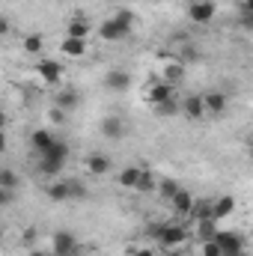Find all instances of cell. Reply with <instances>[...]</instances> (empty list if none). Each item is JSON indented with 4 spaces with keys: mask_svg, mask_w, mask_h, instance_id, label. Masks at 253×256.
Segmentation results:
<instances>
[{
    "mask_svg": "<svg viewBox=\"0 0 253 256\" xmlns=\"http://www.w3.org/2000/svg\"><path fill=\"white\" fill-rule=\"evenodd\" d=\"M149 236H152L161 248H182L190 238V232L182 224H161V220H155V224L149 226Z\"/></svg>",
    "mask_w": 253,
    "mask_h": 256,
    "instance_id": "1",
    "label": "cell"
},
{
    "mask_svg": "<svg viewBox=\"0 0 253 256\" xmlns=\"http://www.w3.org/2000/svg\"><path fill=\"white\" fill-rule=\"evenodd\" d=\"M173 90H176V86H170L167 80H161V78H152V80L143 86V102H146V104H152V110H155L158 104H164V102L176 98V96H173Z\"/></svg>",
    "mask_w": 253,
    "mask_h": 256,
    "instance_id": "2",
    "label": "cell"
},
{
    "mask_svg": "<svg viewBox=\"0 0 253 256\" xmlns=\"http://www.w3.org/2000/svg\"><path fill=\"white\" fill-rule=\"evenodd\" d=\"M96 36H98L102 42H126L128 36H131V27L120 24V21L110 15V18H104V21L96 27Z\"/></svg>",
    "mask_w": 253,
    "mask_h": 256,
    "instance_id": "3",
    "label": "cell"
},
{
    "mask_svg": "<svg viewBox=\"0 0 253 256\" xmlns=\"http://www.w3.org/2000/svg\"><path fill=\"white\" fill-rule=\"evenodd\" d=\"M188 18L190 24H200V27H206V24H212L214 21V12H218V6H214V0H188Z\"/></svg>",
    "mask_w": 253,
    "mask_h": 256,
    "instance_id": "4",
    "label": "cell"
},
{
    "mask_svg": "<svg viewBox=\"0 0 253 256\" xmlns=\"http://www.w3.org/2000/svg\"><path fill=\"white\" fill-rule=\"evenodd\" d=\"M57 140H60V137L54 134V128H51V126H48V128H33V131H30V137H27L30 149H33L39 158H42V155H45V152L57 143Z\"/></svg>",
    "mask_w": 253,
    "mask_h": 256,
    "instance_id": "5",
    "label": "cell"
},
{
    "mask_svg": "<svg viewBox=\"0 0 253 256\" xmlns=\"http://www.w3.org/2000/svg\"><path fill=\"white\" fill-rule=\"evenodd\" d=\"M98 131H102V137H108V140H122L128 134V122L120 114H108V116H102Z\"/></svg>",
    "mask_w": 253,
    "mask_h": 256,
    "instance_id": "6",
    "label": "cell"
},
{
    "mask_svg": "<svg viewBox=\"0 0 253 256\" xmlns=\"http://www.w3.org/2000/svg\"><path fill=\"white\" fill-rule=\"evenodd\" d=\"M36 74H39V80L48 84V86H60V84H63V66L57 63V60L42 57V60L36 63Z\"/></svg>",
    "mask_w": 253,
    "mask_h": 256,
    "instance_id": "7",
    "label": "cell"
},
{
    "mask_svg": "<svg viewBox=\"0 0 253 256\" xmlns=\"http://www.w3.org/2000/svg\"><path fill=\"white\" fill-rule=\"evenodd\" d=\"M51 254L54 256H78V238L74 232L68 230H60L51 236Z\"/></svg>",
    "mask_w": 253,
    "mask_h": 256,
    "instance_id": "8",
    "label": "cell"
},
{
    "mask_svg": "<svg viewBox=\"0 0 253 256\" xmlns=\"http://www.w3.org/2000/svg\"><path fill=\"white\" fill-rule=\"evenodd\" d=\"M214 242L224 248V254H244V248H248V238L236 230H218Z\"/></svg>",
    "mask_w": 253,
    "mask_h": 256,
    "instance_id": "9",
    "label": "cell"
},
{
    "mask_svg": "<svg viewBox=\"0 0 253 256\" xmlns=\"http://www.w3.org/2000/svg\"><path fill=\"white\" fill-rule=\"evenodd\" d=\"M185 74H188V66L182 63V60H173V57H167L164 66H161V80H167L170 86H179L182 80H185Z\"/></svg>",
    "mask_w": 253,
    "mask_h": 256,
    "instance_id": "10",
    "label": "cell"
},
{
    "mask_svg": "<svg viewBox=\"0 0 253 256\" xmlns=\"http://www.w3.org/2000/svg\"><path fill=\"white\" fill-rule=\"evenodd\" d=\"M102 84H104V90H110V92H126L128 86H131V74H128L126 68H110V72H104Z\"/></svg>",
    "mask_w": 253,
    "mask_h": 256,
    "instance_id": "11",
    "label": "cell"
},
{
    "mask_svg": "<svg viewBox=\"0 0 253 256\" xmlns=\"http://www.w3.org/2000/svg\"><path fill=\"white\" fill-rule=\"evenodd\" d=\"M80 102H84V96H80L78 86H60L51 104H57V108H63V110H74V108H80Z\"/></svg>",
    "mask_w": 253,
    "mask_h": 256,
    "instance_id": "12",
    "label": "cell"
},
{
    "mask_svg": "<svg viewBox=\"0 0 253 256\" xmlns=\"http://www.w3.org/2000/svg\"><path fill=\"white\" fill-rule=\"evenodd\" d=\"M84 167H86V173L90 176H96V179H102V176H108L110 173V158L108 155H102V152H92V155H86V161H84Z\"/></svg>",
    "mask_w": 253,
    "mask_h": 256,
    "instance_id": "13",
    "label": "cell"
},
{
    "mask_svg": "<svg viewBox=\"0 0 253 256\" xmlns=\"http://www.w3.org/2000/svg\"><path fill=\"white\" fill-rule=\"evenodd\" d=\"M202 102H206V114L220 116L226 110V104H230V96L220 92V90H212V92H202Z\"/></svg>",
    "mask_w": 253,
    "mask_h": 256,
    "instance_id": "14",
    "label": "cell"
},
{
    "mask_svg": "<svg viewBox=\"0 0 253 256\" xmlns=\"http://www.w3.org/2000/svg\"><path fill=\"white\" fill-rule=\"evenodd\" d=\"M232 214H236V196H232V194L214 196V212H212V218L220 224V220H226V218H232Z\"/></svg>",
    "mask_w": 253,
    "mask_h": 256,
    "instance_id": "15",
    "label": "cell"
},
{
    "mask_svg": "<svg viewBox=\"0 0 253 256\" xmlns=\"http://www.w3.org/2000/svg\"><path fill=\"white\" fill-rule=\"evenodd\" d=\"M140 176H143V167L128 164V167H122V170L116 173V185H120V188H126V191H134V188H137V182H140Z\"/></svg>",
    "mask_w": 253,
    "mask_h": 256,
    "instance_id": "16",
    "label": "cell"
},
{
    "mask_svg": "<svg viewBox=\"0 0 253 256\" xmlns=\"http://www.w3.org/2000/svg\"><path fill=\"white\" fill-rule=\"evenodd\" d=\"M212 212H214V196H196V202H194V208H190L188 220L190 224L206 220V218H212Z\"/></svg>",
    "mask_w": 253,
    "mask_h": 256,
    "instance_id": "17",
    "label": "cell"
},
{
    "mask_svg": "<svg viewBox=\"0 0 253 256\" xmlns=\"http://www.w3.org/2000/svg\"><path fill=\"white\" fill-rule=\"evenodd\" d=\"M60 51H63L66 57H72V60H80V57H86L90 45H86V39H72V36H66L63 42H60Z\"/></svg>",
    "mask_w": 253,
    "mask_h": 256,
    "instance_id": "18",
    "label": "cell"
},
{
    "mask_svg": "<svg viewBox=\"0 0 253 256\" xmlns=\"http://www.w3.org/2000/svg\"><path fill=\"white\" fill-rule=\"evenodd\" d=\"M194 202H196V196L188 191V188H182V191L176 194L173 200H170V206H173V212L179 214V218H188L190 208H194Z\"/></svg>",
    "mask_w": 253,
    "mask_h": 256,
    "instance_id": "19",
    "label": "cell"
},
{
    "mask_svg": "<svg viewBox=\"0 0 253 256\" xmlns=\"http://www.w3.org/2000/svg\"><path fill=\"white\" fill-rule=\"evenodd\" d=\"M45 196H48L51 202H66V200H72V196H68V182H66V179H51V182L45 185Z\"/></svg>",
    "mask_w": 253,
    "mask_h": 256,
    "instance_id": "20",
    "label": "cell"
},
{
    "mask_svg": "<svg viewBox=\"0 0 253 256\" xmlns=\"http://www.w3.org/2000/svg\"><path fill=\"white\" fill-rule=\"evenodd\" d=\"M182 114H185L188 120H202V116H206V102H202V96H188V98L182 102Z\"/></svg>",
    "mask_w": 253,
    "mask_h": 256,
    "instance_id": "21",
    "label": "cell"
},
{
    "mask_svg": "<svg viewBox=\"0 0 253 256\" xmlns=\"http://www.w3.org/2000/svg\"><path fill=\"white\" fill-rule=\"evenodd\" d=\"M90 33H92V24L86 18H72L66 24V36H72V39H90Z\"/></svg>",
    "mask_w": 253,
    "mask_h": 256,
    "instance_id": "22",
    "label": "cell"
},
{
    "mask_svg": "<svg viewBox=\"0 0 253 256\" xmlns=\"http://www.w3.org/2000/svg\"><path fill=\"white\" fill-rule=\"evenodd\" d=\"M194 226H196V238H200V244H206V242H214V236H218V230H220L214 218H206V220H196Z\"/></svg>",
    "mask_w": 253,
    "mask_h": 256,
    "instance_id": "23",
    "label": "cell"
},
{
    "mask_svg": "<svg viewBox=\"0 0 253 256\" xmlns=\"http://www.w3.org/2000/svg\"><path fill=\"white\" fill-rule=\"evenodd\" d=\"M66 170V161H57V158H39V173L48 176V179H57Z\"/></svg>",
    "mask_w": 253,
    "mask_h": 256,
    "instance_id": "24",
    "label": "cell"
},
{
    "mask_svg": "<svg viewBox=\"0 0 253 256\" xmlns=\"http://www.w3.org/2000/svg\"><path fill=\"white\" fill-rule=\"evenodd\" d=\"M21 48H24V54L39 57V54H42V48H45V39H42L39 33H27V36L21 39Z\"/></svg>",
    "mask_w": 253,
    "mask_h": 256,
    "instance_id": "25",
    "label": "cell"
},
{
    "mask_svg": "<svg viewBox=\"0 0 253 256\" xmlns=\"http://www.w3.org/2000/svg\"><path fill=\"white\" fill-rule=\"evenodd\" d=\"M68 182V196L74 200V202H84L90 191H86V185H84V179H78V176H72V179H66Z\"/></svg>",
    "mask_w": 253,
    "mask_h": 256,
    "instance_id": "26",
    "label": "cell"
},
{
    "mask_svg": "<svg viewBox=\"0 0 253 256\" xmlns=\"http://www.w3.org/2000/svg\"><path fill=\"white\" fill-rule=\"evenodd\" d=\"M179 191H182V185H179L173 176H167V179H161V182H158V194H161L167 202H170V200H173V196H176Z\"/></svg>",
    "mask_w": 253,
    "mask_h": 256,
    "instance_id": "27",
    "label": "cell"
},
{
    "mask_svg": "<svg viewBox=\"0 0 253 256\" xmlns=\"http://www.w3.org/2000/svg\"><path fill=\"white\" fill-rule=\"evenodd\" d=\"M134 191H137V194H152V191H158V182H155V173L143 167V176H140V182H137V188H134Z\"/></svg>",
    "mask_w": 253,
    "mask_h": 256,
    "instance_id": "28",
    "label": "cell"
},
{
    "mask_svg": "<svg viewBox=\"0 0 253 256\" xmlns=\"http://www.w3.org/2000/svg\"><path fill=\"white\" fill-rule=\"evenodd\" d=\"M0 188H6V191H15L18 188V173L12 167H3L0 170Z\"/></svg>",
    "mask_w": 253,
    "mask_h": 256,
    "instance_id": "29",
    "label": "cell"
},
{
    "mask_svg": "<svg viewBox=\"0 0 253 256\" xmlns=\"http://www.w3.org/2000/svg\"><path fill=\"white\" fill-rule=\"evenodd\" d=\"M179 110H182V104H179L176 98H170V102H164V104L155 108V114H161V116H173V114H179Z\"/></svg>",
    "mask_w": 253,
    "mask_h": 256,
    "instance_id": "30",
    "label": "cell"
},
{
    "mask_svg": "<svg viewBox=\"0 0 253 256\" xmlns=\"http://www.w3.org/2000/svg\"><path fill=\"white\" fill-rule=\"evenodd\" d=\"M63 122H66V110L57 108V104H51L48 108V126H63Z\"/></svg>",
    "mask_w": 253,
    "mask_h": 256,
    "instance_id": "31",
    "label": "cell"
},
{
    "mask_svg": "<svg viewBox=\"0 0 253 256\" xmlns=\"http://www.w3.org/2000/svg\"><path fill=\"white\" fill-rule=\"evenodd\" d=\"M114 18H116L120 24H126V27L134 30V12H131V9H116V12H114Z\"/></svg>",
    "mask_w": 253,
    "mask_h": 256,
    "instance_id": "32",
    "label": "cell"
},
{
    "mask_svg": "<svg viewBox=\"0 0 253 256\" xmlns=\"http://www.w3.org/2000/svg\"><path fill=\"white\" fill-rule=\"evenodd\" d=\"M21 244L30 250V248H36V226H27L24 232H21Z\"/></svg>",
    "mask_w": 253,
    "mask_h": 256,
    "instance_id": "33",
    "label": "cell"
},
{
    "mask_svg": "<svg viewBox=\"0 0 253 256\" xmlns=\"http://www.w3.org/2000/svg\"><path fill=\"white\" fill-rule=\"evenodd\" d=\"M202 256H226V254H224V248L218 242H206L202 244Z\"/></svg>",
    "mask_w": 253,
    "mask_h": 256,
    "instance_id": "34",
    "label": "cell"
},
{
    "mask_svg": "<svg viewBox=\"0 0 253 256\" xmlns=\"http://www.w3.org/2000/svg\"><path fill=\"white\" fill-rule=\"evenodd\" d=\"M0 202H3V206H12V202H15V191L0 188Z\"/></svg>",
    "mask_w": 253,
    "mask_h": 256,
    "instance_id": "35",
    "label": "cell"
},
{
    "mask_svg": "<svg viewBox=\"0 0 253 256\" xmlns=\"http://www.w3.org/2000/svg\"><path fill=\"white\" fill-rule=\"evenodd\" d=\"M194 63V60H200V54H196V48H185V51H182V63Z\"/></svg>",
    "mask_w": 253,
    "mask_h": 256,
    "instance_id": "36",
    "label": "cell"
},
{
    "mask_svg": "<svg viewBox=\"0 0 253 256\" xmlns=\"http://www.w3.org/2000/svg\"><path fill=\"white\" fill-rule=\"evenodd\" d=\"M27 256H54V254H51V248H30Z\"/></svg>",
    "mask_w": 253,
    "mask_h": 256,
    "instance_id": "37",
    "label": "cell"
},
{
    "mask_svg": "<svg viewBox=\"0 0 253 256\" xmlns=\"http://www.w3.org/2000/svg\"><path fill=\"white\" fill-rule=\"evenodd\" d=\"M131 256H155V250H152V248H137Z\"/></svg>",
    "mask_w": 253,
    "mask_h": 256,
    "instance_id": "38",
    "label": "cell"
},
{
    "mask_svg": "<svg viewBox=\"0 0 253 256\" xmlns=\"http://www.w3.org/2000/svg\"><path fill=\"white\" fill-rule=\"evenodd\" d=\"M242 24H244V27H253V15L250 12H242Z\"/></svg>",
    "mask_w": 253,
    "mask_h": 256,
    "instance_id": "39",
    "label": "cell"
},
{
    "mask_svg": "<svg viewBox=\"0 0 253 256\" xmlns=\"http://www.w3.org/2000/svg\"><path fill=\"white\" fill-rule=\"evenodd\" d=\"M238 12H250L253 15V0H242V9Z\"/></svg>",
    "mask_w": 253,
    "mask_h": 256,
    "instance_id": "40",
    "label": "cell"
},
{
    "mask_svg": "<svg viewBox=\"0 0 253 256\" xmlns=\"http://www.w3.org/2000/svg\"><path fill=\"white\" fill-rule=\"evenodd\" d=\"M9 27H12V24H9V18H0V33H3V36L9 33Z\"/></svg>",
    "mask_w": 253,
    "mask_h": 256,
    "instance_id": "41",
    "label": "cell"
},
{
    "mask_svg": "<svg viewBox=\"0 0 253 256\" xmlns=\"http://www.w3.org/2000/svg\"><path fill=\"white\" fill-rule=\"evenodd\" d=\"M248 155H250V161H253V137L248 140Z\"/></svg>",
    "mask_w": 253,
    "mask_h": 256,
    "instance_id": "42",
    "label": "cell"
},
{
    "mask_svg": "<svg viewBox=\"0 0 253 256\" xmlns=\"http://www.w3.org/2000/svg\"><path fill=\"white\" fill-rule=\"evenodd\" d=\"M226 256H244V254H226Z\"/></svg>",
    "mask_w": 253,
    "mask_h": 256,
    "instance_id": "43",
    "label": "cell"
},
{
    "mask_svg": "<svg viewBox=\"0 0 253 256\" xmlns=\"http://www.w3.org/2000/svg\"><path fill=\"white\" fill-rule=\"evenodd\" d=\"M90 256H92V254H90Z\"/></svg>",
    "mask_w": 253,
    "mask_h": 256,
    "instance_id": "44",
    "label": "cell"
}]
</instances>
